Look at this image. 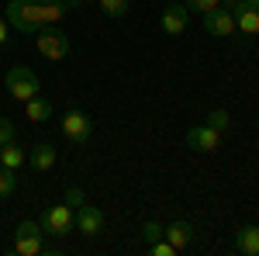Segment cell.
<instances>
[{
    "instance_id": "obj_1",
    "label": "cell",
    "mask_w": 259,
    "mask_h": 256,
    "mask_svg": "<svg viewBox=\"0 0 259 256\" xmlns=\"http://www.w3.org/2000/svg\"><path fill=\"white\" fill-rule=\"evenodd\" d=\"M66 14L62 0H11L7 4V24L21 35H35L45 24H59Z\"/></svg>"
},
{
    "instance_id": "obj_2",
    "label": "cell",
    "mask_w": 259,
    "mask_h": 256,
    "mask_svg": "<svg viewBox=\"0 0 259 256\" xmlns=\"http://www.w3.org/2000/svg\"><path fill=\"white\" fill-rule=\"evenodd\" d=\"M38 225H41V236L62 239V236H69V232L76 229V211H73L69 204H52V208L41 211Z\"/></svg>"
},
{
    "instance_id": "obj_3",
    "label": "cell",
    "mask_w": 259,
    "mask_h": 256,
    "mask_svg": "<svg viewBox=\"0 0 259 256\" xmlns=\"http://www.w3.org/2000/svg\"><path fill=\"white\" fill-rule=\"evenodd\" d=\"M35 45H38V52L45 56V59L59 62L69 56V35L62 31V28H56V24H45V28H38L35 31Z\"/></svg>"
},
{
    "instance_id": "obj_4",
    "label": "cell",
    "mask_w": 259,
    "mask_h": 256,
    "mask_svg": "<svg viewBox=\"0 0 259 256\" xmlns=\"http://www.w3.org/2000/svg\"><path fill=\"white\" fill-rule=\"evenodd\" d=\"M4 87H7V94L14 100H24L28 97H35L41 90V83H38V77L28 69V66H14V69H7V77H4Z\"/></svg>"
},
{
    "instance_id": "obj_5",
    "label": "cell",
    "mask_w": 259,
    "mask_h": 256,
    "mask_svg": "<svg viewBox=\"0 0 259 256\" xmlns=\"http://www.w3.org/2000/svg\"><path fill=\"white\" fill-rule=\"evenodd\" d=\"M14 249L21 256H38L41 253V225L38 222H21L14 232Z\"/></svg>"
},
{
    "instance_id": "obj_6",
    "label": "cell",
    "mask_w": 259,
    "mask_h": 256,
    "mask_svg": "<svg viewBox=\"0 0 259 256\" xmlns=\"http://www.w3.org/2000/svg\"><path fill=\"white\" fill-rule=\"evenodd\" d=\"M90 128H94V125H90V118H87L83 111H76V107L62 115V135L69 138L73 145H83V142L90 138Z\"/></svg>"
},
{
    "instance_id": "obj_7",
    "label": "cell",
    "mask_w": 259,
    "mask_h": 256,
    "mask_svg": "<svg viewBox=\"0 0 259 256\" xmlns=\"http://www.w3.org/2000/svg\"><path fill=\"white\" fill-rule=\"evenodd\" d=\"M232 14H235V31L259 35V0H239Z\"/></svg>"
},
{
    "instance_id": "obj_8",
    "label": "cell",
    "mask_w": 259,
    "mask_h": 256,
    "mask_svg": "<svg viewBox=\"0 0 259 256\" xmlns=\"http://www.w3.org/2000/svg\"><path fill=\"white\" fill-rule=\"evenodd\" d=\"M204 28H207V35H214V39H228V35L235 31V14L225 11V7L218 4L214 11L204 14Z\"/></svg>"
},
{
    "instance_id": "obj_9",
    "label": "cell",
    "mask_w": 259,
    "mask_h": 256,
    "mask_svg": "<svg viewBox=\"0 0 259 256\" xmlns=\"http://www.w3.org/2000/svg\"><path fill=\"white\" fill-rule=\"evenodd\" d=\"M187 18H190L187 4H180V0H169V4H166V11H162V18H159V28L166 31V35H183V28H187Z\"/></svg>"
},
{
    "instance_id": "obj_10",
    "label": "cell",
    "mask_w": 259,
    "mask_h": 256,
    "mask_svg": "<svg viewBox=\"0 0 259 256\" xmlns=\"http://www.w3.org/2000/svg\"><path fill=\"white\" fill-rule=\"evenodd\" d=\"M187 145L197 149V153H214L221 145V132L211 128V125H194V128L187 132Z\"/></svg>"
},
{
    "instance_id": "obj_11",
    "label": "cell",
    "mask_w": 259,
    "mask_h": 256,
    "mask_svg": "<svg viewBox=\"0 0 259 256\" xmlns=\"http://www.w3.org/2000/svg\"><path fill=\"white\" fill-rule=\"evenodd\" d=\"M76 229H80L83 236H100L104 232V211L83 201L80 208H76Z\"/></svg>"
},
{
    "instance_id": "obj_12",
    "label": "cell",
    "mask_w": 259,
    "mask_h": 256,
    "mask_svg": "<svg viewBox=\"0 0 259 256\" xmlns=\"http://www.w3.org/2000/svg\"><path fill=\"white\" fill-rule=\"evenodd\" d=\"M194 236H197V232H194V225H190V222H173V225H166V229H162V239H166V242H173V246H177V253H183L187 246H194Z\"/></svg>"
},
{
    "instance_id": "obj_13",
    "label": "cell",
    "mask_w": 259,
    "mask_h": 256,
    "mask_svg": "<svg viewBox=\"0 0 259 256\" xmlns=\"http://www.w3.org/2000/svg\"><path fill=\"white\" fill-rule=\"evenodd\" d=\"M28 163H31V170H38V173H49V170L56 166V145H49V142H38V145L28 153Z\"/></svg>"
},
{
    "instance_id": "obj_14",
    "label": "cell",
    "mask_w": 259,
    "mask_h": 256,
    "mask_svg": "<svg viewBox=\"0 0 259 256\" xmlns=\"http://www.w3.org/2000/svg\"><path fill=\"white\" fill-rule=\"evenodd\" d=\"M235 249L242 256H259V225H242L235 232Z\"/></svg>"
},
{
    "instance_id": "obj_15",
    "label": "cell",
    "mask_w": 259,
    "mask_h": 256,
    "mask_svg": "<svg viewBox=\"0 0 259 256\" xmlns=\"http://www.w3.org/2000/svg\"><path fill=\"white\" fill-rule=\"evenodd\" d=\"M24 115H28V121H49L52 118V104L35 94V97L24 100Z\"/></svg>"
},
{
    "instance_id": "obj_16",
    "label": "cell",
    "mask_w": 259,
    "mask_h": 256,
    "mask_svg": "<svg viewBox=\"0 0 259 256\" xmlns=\"http://www.w3.org/2000/svg\"><path fill=\"white\" fill-rule=\"evenodd\" d=\"M24 163H28V153H24L21 145H14V142L0 145V166H7V170H18V166H24Z\"/></svg>"
},
{
    "instance_id": "obj_17",
    "label": "cell",
    "mask_w": 259,
    "mask_h": 256,
    "mask_svg": "<svg viewBox=\"0 0 259 256\" xmlns=\"http://www.w3.org/2000/svg\"><path fill=\"white\" fill-rule=\"evenodd\" d=\"M100 11L107 18H124L132 11V0H100Z\"/></svg>"
},
{
    "instance_id": "obj_18",
    "label": "cell",
    "mask_w": 259,
    "mask_h": 256,
    "mask_svg": "<svg viewBox=\"0 0 259 256\" xmlns=\"http://www.w3.org/2000/svg\"><path fill=\"white\" fill-rule=\"evenodd\" d=\"M14 173H18V170H7V166H0V201L14 194V184H18V177H14Z\"/></svg>"
},
{
    "instance_id": "obj_19",
    "label": "cell",
    "mask_w": 259,
    "mask_h": 256,
    "mask_svg": "<svg viewBox=\"0 0 259 256\" xmlns=\"http://www.w3.org/2000/svg\"><path fill=\"white\" fill-rule=\"evenodd\" d=\"M139 236L145 239V242H159V239H162V229L156 225V222H145V225L139 229Z\"/></svg>"
},
{
    "instance_id": "obj_20",
    "label": "cell",
    "mask_w": 259,
    "mask_h": 256,
    "mask_svg": "<svg viewBox=\"0 0 259 256\" xmlns=\"http://www.w3.org/2000/svg\"><path fill=\"white\" fill-rule=\"evenodd\" d=\"M149 253L152 256H177V246L166 242V239H159V242H149Z\"/></svg>"
},
{
    "instance_id": "obj_21",
    "label": "cell",
    "mask_w": 259,
    "mask_h": 256,
    "mask_svg": "<svg viewBox=\"0 0 259 256\" xmlns=\"http://www.w3.org/2000/svg\"><path fill=\"white\" fill-rule=\"evenodd\" d=\"M221 0H187V11H194V14H207V11H214Z\"/></svg>"
},
{
    "instance_id": "obj_22",
    "label": "cell",
    "mask_w": 259,
    "mask_h": 256,
    "mask_svg": "<svg viewBox=\"0 0 259 256\" xmlns=\"http://www.w3.org/2000/svg\"><path fill=\"white\" fill-rule=\"evenodd\" d=\"M207 125H211V128H218V132H225V128H228V125H232V121H228V111H211V115H207Z\"/></svg>"
},
{
    "instance_id": "obj_23",
    "label": "cell",
    "mask_w": 259,
    "mask_h": 256,
    "mask_svg": "<svg viewBox=\"0 0 259 256\" xmlns=\"http://www.w3.org/2000/svg\"><path fill=\"white\" fill-rule=\"evenodd\" d=\"M7 142H14V125L11 118H0V145H7Z\"/></svg>"
},
{
    "instance_id": "obj_24",
    "label": "cell",
    "mask_w": 259,
    "mask_h": 256,
    "mask_svg": "<svg viewBox=\"0 0 259 256\" xmlns=\"http://www.w3.org/2000/svg\"><path fill=\"white\" fill-rule=\"evenodd\" d=\"M66 204H69V208H73V204L80 208V204H83V194L76 191V187H69V194H66Z\"/></svg>"
},
{
    "instance_id": "obj_25",
    "label": "cell",
    "mask_w": 259,
    "mask_h": 256,
    "mask_svg": "<svg viewBox=\"0 0 259 256\" xmlns=\"http://www.w3.org/2000/svg\"><path fill=\"white\" fill-rule=\"evenodd\" d=\"M7 35H11V24H7V18H0V45L7 42Z\"/></svg>"
},
{
    "instance_id": "obj_26",
    "label": "cell",
    "mask_w": 259,
    "mask_h": 256,
    "mask_svg": "<svg viewBox=\"0 0 259 256\" xmlns=\"http://www.w3.org/2000/svg\"><path fill=\"white\" fill-rule=\"evenodd\" d=\"M66 4H87V0H66Z\"/></svg>"
},
{
    "instance_id": "obj_27",
    "label": "cell",
    "mask_w": 259,
    "mask_h": 256,
    "mask_svg": "<svg viewBox=\"0 0 259 256\" xmlns=\"http://www.w3.org/2000/svg\"><path fill=\"white\" fill-rule=\"evenodd\" d=\"M166 4H169V0H166Z\"/></svg>"
}]
</instances>
